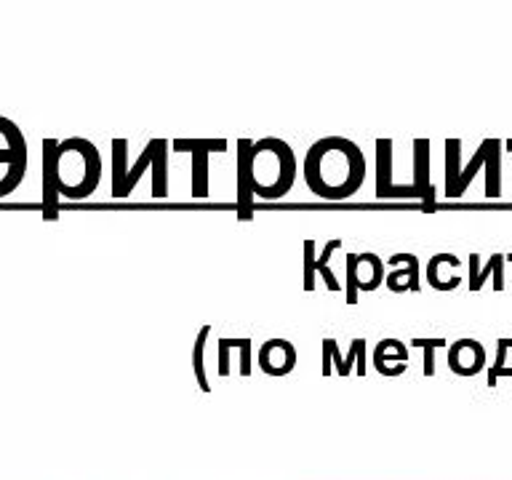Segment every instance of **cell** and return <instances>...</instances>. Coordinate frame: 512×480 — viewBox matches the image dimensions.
I'll list each match as a JSON object with an SVG mask.
<instances>
[{
	"instance_id": "1",
	"label": "cell",
	"mask_w": 512,
	"mask_h": 480,
	"mask_svg": "<svg viewBox=\"0 0 512 480\" xmlns=\"http://www.w3.org/2000/svg\"><path fill=\"white\" fill-rule=\"evenodd\" d=\"M160 144H163V139H152V142L147 144V150L142 152V158L136 160V166L131 168V171H126L128 142L126 139H115V142H112V195H115V198H126V195H131L136 179L144 174V168L150 166L152 160H155V155H158Z\"/></svg>"
},
{
	"instance_id": "2",
	"label": "cell",
	"mask_w": 512,
	"mask_h": 480,
	"mask_svg": "<svg viewBox=\"0 0 512 480\" xmlns=\"http://www.w3.org/2000/svg\"><path fill=\"white\" fill-rule=\"evenodd\" d=\"M176 152H192V198H208V152L227 150V139H176Z\"/></svg>"
},
{
	"instance_id": "3",
	"label": "cell",
	"mask_w": 512,
	"mask_h": 480,
	"mask_svg": "<svg viewBox=\"0 0 512 480\" xmlns=\"http://www.w3.org/2000/svg\"><path fill=\"white\" fill-rule=\"evenodd\" d=\"M270 150L278 155L280 160V174H278V182L272 184V187H262V184H256L254 187V195H262V198H283L288 190H291V184H294V176H296V158H294V150L288 147V142L283 139H262V142L254 144V152Z\"/></svg>"
},
{
	"instance_id": "4",
	"label": "cell",
	"mask_w": 512,
	"mask_h": 480,
	"mask_svg": "<svg viewBox=\"0 0 512 480\" xmlns=\"http://www.w3.org/2000/svg\"><path fill=\"white\" fill-rule=\"evenodd\" d=\"M376 198H416L422 200V195L416 192L414 184L400 187L392 184V139H379L376 142Z\"/></svg>"
},
{
	"instance_id": "5",
	"label": "cell",
	"mask_w": 512,
	"mask_h": 480,
	"mask_svg": "<svg viewBox=\"0 0 512 480\" xmlns=\"http://www.w3.org/2000/svg\"><path fill=\"white\" fill-rule=\"evenodd\" d=\"M339 246H342V238L328 240L326 248H323V254L318 256L315 254V240H304V291H312V288H315V272L323 275V280H326V286L331 288V291H342V283L336 280L334 270H328V259H331V254H334Z\"/></svg>"
},
{
	"instance_id": "6",
	"label": "cell",
	"mask_w": 512,
	"mask_h": 480,
	"mask_svg": "<svg viewBox=\"0 0 512 480\" xmlns=\"http://www.w3.org/2000/svg\"><path fill=\"white\" fill-rule=\"evenodd\" d=\"M254 142L251 139H238V211L240 219H251V203H254Z\"/></svg>"
},
{
	"instance_id": "7",
	"label": "cell",
	"mask_w": 512,
	"mask_h": 480,
	"mask_svg": "<svg viewBox=\"0 0 512 480\" xmlns=\"http://www.w3.org/2000/svg\"><path fill=\"white\" fill-rule=\"evenodd\" d=\"M259 366H262L264 374L272 376H283L288 371H294L296 347L291 342H286V339H272L259 352Z\"/></svg>"
},
{
	"instance_id": "8",
	"label": "cell",
	"mask_w": 512,
	"mask_h": 480,
	"mask_svg": "<svg viewBox=\"0 0 512 480\" xmlns=\"http://www.w3.org/2000/svg\"><path fill=\"white\" fill-rule=\"evenodd\" d=\"M414 187L422 195L424 206H435V187L430 184V142H414Z\"/></svg>"
},
{
	"instance_id": "9",
	"label": "cell",
	"mask_w": 512,
	"mask_h": 480,
	"mask_svg": "<svg viewBox=\"0 0 512 480\" xmlns=\"http://www.w3.org/2000/svg\"><path fill=\"white\" fill-rule=\"evenodd\" d=\"M406 262V270H392L384 283L390 286V291L403 294V291H419V262L414 254H398Z\"/></svg>"
},
{
	"instance_id": "10",
	"label": "cell",
	"mask_w": 512,
	"mask_h": 480,
	"mask_svg": "<svg viewBox=\"0 0 512 480\" xmlns=\"http://www.w3.org/2000/svg\"><path fill=\"white\" fill-rule=\"evenodd\" d=\"M494 144H496V139H486V142L480 144L478 152L472 155V160L467 163V168H464L462 176H459V182H456L454 192H451L448 198H462L464 192H467V187H470L472 179L478 176L480 166H486V163H488V155H491V150H494Z\"/></svg>"
},
{
	"instance_id": "11",
	"label": "cell",
	"mask_w": 512,
	"mask_h": 480,
	"mask_svg": "<svg viewBox=\"0 0 512 480\" xmlns=\"http://www.w3.org/2000/svg\"><path fill=\"white\" fill-rule=\"evenodd\" d=\"M459 155H462V142L459 139H446V198L454 192L462 168H459Z\"/></svg>"
},
{
	"instance_id": "12",
	"label": "cell",
	"mask_w": 512,
	"mask_h": 480,
	"mask_svg": "<svg viewBox=\"0 0 512 480\" xmlns=\"http://www.w3.org/2000/svg\"><path fill=\"white\" fill-rule=\"evenodd\" d=\"M208 331H211V326L200 328L198 339H195V347H192V371H195L198 387L203 392H211V384H208V379H206V368H203V350H206Z\"/></svg>"
},
{
	"instance_id": "13",
	"label": "cell",
	"mask_w": 512,
	"mask_h": 480,
	"mask_svg": "<svg viewBox=\"0 0 512 480\" xmlns=\"http://www.w3.org/2000/svg\"><path fill=\"white\" fill-rule=\"evenodd\" d=\"M360 254L347 256V286H344V302L347 304H358V291H360Z\"/></svg>"
},
{
	"instance_id": "14",
	"label": "cell",
	"mask_w": 512,
	"mask_h": 480,
	"mask_svg": "<svg viewBox=\"0 0 512 480\" xmlns=\"http://www.w3.org/2000/svg\"><path fill=\"white\" fill-rule=\"evenodd\" d=\"M496 259H499V254L491 256L486 267L480 270V267H478L480 256L478 254H470V291H480V288H483V283H486L488 275H494Z\"/></svg>"
},
{
	"instance_id": "15",
	"label": "cell",
	"mask_w": 512,
	"mask_h": 480,
	"mask_svg": "<svg viewBox=\"0 0 512 480\" xmlns=\"http://www.w3.org/2000/svg\"><path fill=\"white\" fill-rule=\"evenodd\" d=\"M411 344L424 350V376H435V350L446 347V339H414Z\"/></svg>"
},
{
	"instance_id": "16",
	"label": "cell",
	"mask_w": 512,
	"mask_h": 480,
	"mask_svg": "<svg viewBox=\"0 0 512 480\" xmlns=\"http://www.w3.org/2000/svg\"><path fill=\"white\" fill-rule=\"evenodd\" d=\"M331 358H334L339 376H350V371L344 366L342 355H339V344H336L334 339H323V376L331 374Z\"/></svg>"
},
{
	"instance_id": "17",
	"label": "cell",
	"mask_w": 512,
	"mask_h": 480,
	"mask_svg": "<svg viewBox=\"0 0 512 480\" xmlns=\"http://www.w3.org/2000/svg\"><path fill=\"white\" fill-rule=\"evenodd\" d=\"M352 358L358 360V374L366 376V339H352L350 358L344 360L347 371H352Z\"/></svg>"
},
{
	"instance_id": "18",
	"label": "cell",
	"mask_w": 512,
	"mask_h": 480,
	"mask_svg": "<svg viewBox=\"0 0 512 480\" xmlns=\"http://www.w3.org/2000/svg\"><path fill=\"white\" fill-rule=\"evenodd\" d=\"M440 264H454V267H459V256H451V254H435L430 259V264H427V280H430V286L435 288V283H438V267Z\"/></svg>"
},
{
	"instance_id": "19",
	"label": "cell",
	"mask_w": 512,
	"mask_h": 480,
	"mask_svg": "<svg viewBox=\"0 0 512 480\" xmlns=\"http://www.w3.org/2000/svg\"><path fill=\"white\" fill-rule=\"evenodd\" d=\"M507 350H510V339H499V350H496V363L491 366V371H488V384L494 387L496 382H499V371L504 368V363H507Z\"/></svg>"
},
{
	"instance_id": "20",
	"label": "cell",
	"mask_w": 512,
	"mask_h": 480,
	"mask_svg": "<svg viewBox=\"0 0 512 480\" xmlns=\"http://www.w3.org/2000/svg\"><path fill=\"white\" fill-rule=\"evenodd\" d=\"M240 371L251 374V339H240Z\"/></svg>"
},
{
	"instance_id": "21",
	"label": "cell",
	"mask_w": 512,
	"mask_h": 480,
	"mask_svg": "<svg viewBox=\"0 0 512 480\" xmlns=\"http://www.w3.org/2000/svg\"><path fill=\"white\" fill-rule=\"evenodd\" d=\"M504 259L507 256L499 254V259H496V267H494V288L496 291H502L504 288Z\"/></svg>"
},
{
	"instance_id": "22",
	"label": "cell",
	"mask_w": 512,
	"mask_h": 480,
	"mask_svg": "<svg viewBox=\"0 0 512 480\" xmlns=\"http://www.w3.org/2000/svg\"><path fill=\"white\" fill-rule=\"evenodd\" d=\"M507 150H510V152H512V139H510V142H507Z\"/></svg>"
},
{
	"instance_id": "23",
	"label": "cell",
	"mask_w": 512,
	"mask_h": 480,
	"mask_svg": "<svg viewBox=\"0 0 512 480\" xmlns=\"http://www.w3.org/2000/svg\"><path fill=\"white\" fill-rule=\"evenodd\" d=\"M507 259H510V262H512V254H510V256H507Z\"/></svg>"
}]
</instances>
